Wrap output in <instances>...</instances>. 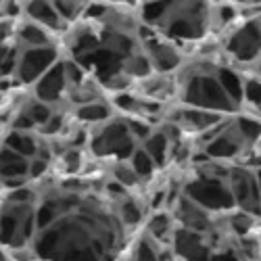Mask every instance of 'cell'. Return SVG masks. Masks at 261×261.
<instances>
[{
	"instance_id": "5b68a950",
	"label": "cell",
	"mask_w": 261,
	"mask_h": 261,
	"mask_svg": "<svg viewBox=\"0 0 261 261\" xmlns=\"http://www.w3.org/2000/svg\"><path fill=\"white\" fill-rule=\"evenodd\" d=\"M59 61H61V53L57 46L21 48L17 59V69H15V82L23 86H34Z\"/></svg>"
},
{
	"instance_id": "52a82bcc",
	"label": "cell",
	"mask_w": 261,
	"mask_h": 261,
	"mask_svg": "<svg viewBox=\"0 0 261 261\" xmlns=\"http://www.w3.org/2000/svg\"><path fill=\"white\" fill-rule=\"evenodd\" d=\"M32 92L36 100H42L55 109H59V105L65 102V96L69 92V84H67V77H65L63 59L32 86Z\"/></svg>"
},
{
	"instance_id": "603a6c76",
	"label": "cell",
	"mask_w": 261,
	"mask_h": 261,
	"mask_svg": "<svg viewBox=\"0 0 261 261\" xmlns=\"http://www.w3.org/2000/svg\"><path fill=\"white\" fill-rule=\"evenodd\" d=\"M63 129H65V113L57 109V111L53 113V117L48 119V123L38 132V136L46 138V140H53L55 136H59L63 132Z\"/></svg>"
},
{
	"instance_id": "ac0fdd59",
	"label": "cell",
	"mask_w": 261,
	"mask_h": 261,
	"mask_svg": "<svg viewBox=\"0 0 261 261\" xmlns=\"http://www.w3.org/2000/svg\"><path fill=\"white\" fill-rule=\"evenodd\" d=\"M53 5L57 9V13L61 15V19L69 28L77 25L80 21L84 19V15H86V9H88L86 3H75V0H57V3H53Z\"/></svg>"
},
{
	"instance_id": "8992f818",
	"label": "cell",
	"mask_w": 261,
	"mask_h": 261,
	"mask_svg": "<svg viewBox=\"0 0 261 261\" xmlns=\"http://www.w3.org/2000/svg\"><path fill=\"white\" fill-rule=\"evenodd\" d=\"M226 50L241 63H253L261 59V23L259 19L245 21L226 40Z\"/></svg>"
},
{
	"instance_id": "4316f807",
	"label": "cell",
	"mask_w": 261,
	"mask_h": 261,
	"mask_svg": "<svg viewBox=\"0 0 261 261\" xmlns=\"http://www.w3.org/2000/svg\"><path fill=\"white\" fill-rule=\"evenodd\" d=\"M259 23H261V19H259Z\"/></svg>"
},
{
	"instance_id": "9a60e30c",
	"label": "cell",
	"mask_w": 261,
	"mask_h": 261,
	"mask_svg": "<svg viewBox=\"0 0 261 261\" xmlns=\"http://www.w3.org/2000/svg\"><path fill=\"white\" fill-rule=\"evenodd\" d=\"M115 213L119 217V222L123 224L125 230H134L144 222V207L140 201H136L134 197H127L115 203Z\"/></svg>"
},
{
	"instance_id": "277c9868",
	"label": "cell",
	"mask_w": 261,
	"mask_h": 261,
	"mask_svg": "<svg viewBox=\"0 0 261 261\" xmlns=\"http://www.w3.org/2000/svg\"><path fill=\"white\" fill-rule=\"evenodd\" d=\"M228 186L238 211H245L249 215L261 213V192L257 184V171L249 169L247 165L230 167Z\"/></svg>"
},
{
	"instance_id": "4fadbf2b",
	"label": "cell",
	"mask_w": 261,
	"mask_h": 261,
	"mask_svg": "<svg viewBox=\"0 0 261 261\" xmlns=\"http://www.w3.org/2000/svg\"><path fill=\"white\" fill-rule=\"evenodd\" d=\"M3 144L15 153H19L25 159H34L38 155V144H40V136L38 134H30V132H15V129H9V132L3 136Z\"/></svg>"
},
{
	"instance_id": "5bb4252c",
	"label": "cell",
	"mask_w": 261,
	"mask_h": 261,
	"mask_svg": "<svg viewBox=\"0 0 261 261\" xmlns=\"http://www.w3.org/2000/svg\"><path fill=\"white\" fill-rule=\"evenodd\" d=\"M140 146L150 155V159L155 161L157 167H165L167 165L169 155H171V140L167 138V134L163 132L161 127H157L153 132V136H150L148 140H144Z\"/></svg>"
},
{
	"instance_id": "e0dca14e",
	"label": "cell",
	"mask_w": 261,
	"mask_h": 261,
	"mask_svg": "<svg viewBox=\"0 0 261 261\" xmlns=\"http://www.w3.org/2000/svg\"><path fill=\"white\" fill-rule=\"evenodd\" d=\"M21 111H23V113L34 121L36 129L40 132V129L48 123V119L53 117V113L57 111V109L50 107V105H46V102H42V100H36V98L32 96L30 100H25L23 105H21Z\"/></svg>"
},
{
	"instance_id": "d6986e66",
	"label": "cell",
	"mask_w": 261,
	"mask_h": 261,
	"mask_svg": "<svg viewBox=\"0 0 261 261\" xmlns=\"http://www.w3.org/2000/svg\"><path fill=\"white\" fill-rule=\"evenodd\" d=\"M111 180L117 182L121 188L132 190L136 188L142 180L138 178V173L134 171V167L129 165V161H121V163H111Z\"/></svg>"
},
{
	"instance_id": "9c48e42d",
	"label": "cell",
	"mask_w": 261,
	"mask_h": 261,
	"mask_svg": "<svg viewBox=\"0 0 261 261\" xmlns=\"http://www.w3.org/2000/svg\"><path fill=\"white\" fill-rule=\"evenodd\" d=\"M0 182H30V159L0 146Z\"/></svg>"
},
{
	"instance_id": "7a4b0ae2",
	"label": "cell",
	"mask_w": 261,
	"mask_h": 261,
	"mask_svg": "<svg viewBox=\"0 0 261 261\" xmlns=\"http://www.w3.org/2000/svg\"><path fill=\"white\" fill-rule=\"evenodd\" d=\"M230 167H226L222 173L213 171V167L203 165L197 169V176L190 178L184 184V197H188L192 203H197L201 209L209 211H226L236 207L232 192L228 186Z\"/></svg>"
},
{
	"instance_id": "44dd1931",
	"label": "cell",
	"mask_w": 261,
	"mask_h": 261,
	"mask_svg": "<svg viewBox=\"0 0 261 261\" xmlns=\"http://www.w3.org/2000/svg\"><path fill=\"white\" fill-rule=\"evenodd\" d=\"M159 255H161V247L155 241H150L146 234H142V238L134 247L132 259L134 261H159Z\"/></svg>"
},
{
	"instance_id": "2e32d148",
	"label": "cell",
	"mask_w": 261,
	"mask_h": 261,
	"mask_svg": "<svg viewBox=\"0 0 261 261\" xmlns=\"http://www.w3.org/2000/svg\"><path fill=\"white\" fill-rule=\"evenodd\" d=\"M217 80H220L222 88L228 92V96L241 107L243 105V98H245V80L243 75L230 69V67H220L217 69Z\"/></svg>"
},
{
	"instance_id": "ba28073f",
	"label": "cell",
	"mask_w": 261,
	"mask_h": 261,
	"mask_svg": "<svg viewBox=\"0 0 261 261\" xmlns=\"http://www.w3.org/2000/svg\"><path fill=\"white\" fill-rule=\"evenodd\" d=\"M23 15H28L25 19L32 21V23L44 28L46 32H50L53 36L59 32H67L69 25L61 19V15L57 13L53 3H46V0H34V3H25L23 5ZM61 36V34H59Z\"/></svg>"
},
{
	"instance_id": "cb8c5ba5",
	"label": "cell",
	"mask_w": 261,
	"mask_h": 261,
	"mask_svg": "<svg viewBox=\"0 0 261 261\" xmlns=\"http://www.w3.org/2000/svg\"><path fill=\"white\" fill-rule=\"evenodd\" d=\"M48 169H50V163L42 161V159H38V157L30 159V182L42 180V178H44L46 173H48Z\"/></svg>"
},
{
	"instance_id": "8fae6325",
	"label": "cell",
	"mask_w": 261,
	"mask_h": 261,
	"mask_svg": "<svg viewBox=\"0 0 261 261\" xmlns=\"http://www.w3.org/2000/svg\"><path fill=\"white\" fill-rule=\"evenodd\" d=\"M15 40L19 48H46V46H57L55 36L50 32H46L44 28H40L32 21L23 19L17 28Z\"/></svg>"
},
{
	"instance_id": "d4e9b609",
	"label": "cell",
	"mask_w": 261,
	"mask_h": 261,
	"mask_svg": "<svg viewBox=\"0 0 261 261\" xmlns=\"http://www.w3.org/2000/svg\"><path fill=\"white\" fill-rule=\"evenodd\" d=\"M0 261H13V259H11V253H9V249L0 247Z\"/></svg>"
},
{
	"instance_id": "3957f363",
	"label": "cell",
	"mask_w": 261,
	"mask_h": 261,
	"mask_svg": "<svg viewBox=\"0 0 261 261\" xmlns=\"http://www.w3.org/2000/svg\"><path fill=\"white\" fill-rule=\"evenodd\" d=\"M182 86V102L194 109H203V111H211L217 115L226 113H238V107L228 92L222 88L217 73H197L192 71V75L180 84Z\"/></svg>"
},
{
	"instance_id": "7c38bea8",
	"label": "cell",
	"mask_w": 261,
	"mask_h": 261,
	"mask_svg": "<svg viewBox=\"0 0 261 261\" xmlns=\"http://www.w3.org/2000/svg\"><path fill=\"white\" fill-rule=\"evenodd\" d=\"M113 115H115V111L109 100H96V102L82 105V107L73 109V119L82 125H88V127H98V125L107 123Z\"/></svg>"
},
{
	"instance_id": "30bf717a",
	"label": "cell",
	"mask_w": 261,
	"mask_h": 261,
	"mask_svg": "<svg viewBox=\"0 0 261 261\" xmlns=\"http://www.w3.org/2000/svg\"><path fill=\"white\" fill-rule=\"evenodd\" d=\"M176 220L169 209H161V211H153V215L148 217L144 222V234L155 241L159 247H163L165 243L171 245V238H173V232H176Z\"/></svg>"
},
{
	"instance_id": "6da1fadb",
	"label": "cell",
	"mask_w": 261,
	"mask_h": 261,
	"mask_svg": "<svg viewBox=\"0 0 261 261\" xmlns=\"http://www.w3.org/2000/svg\"><path fill=\"white\" fill-rule=\"evenodd\" d=\"M138 146V140L129 132V125L121 115H113L107 123L94 127L88 140V148L92 150V155L96 159H107L111 163L129 161Z\"/></svg>"
},
{
	"instance_id": "ffe728a7",
	"label": "cell",
	"mask_w": 261,
	"mask_h": 261,
	"mask_svg": "<svg viewBox=\"0 0 261 261\" xmlns=\"http://www.w3.org/2000/svg\"><path fill=\"white\" fill-rule=\"evenodd\" d=\"M129 165L134 167V171L138 173V178H140V180L153 178V176H155V171L159 169V167L155 165V161L150 159V155L146 153L142 146H138V150L132 155V159H129Z\"/></svg>"
},
{
	"instance_id": "7402d4cb",
	"label": "cell",
	"mask_w": 261,
	"mask_h": 261,
	"mask_svg": "<svg viewBox=\"0 0 261 261\" xmlns=\"http://www.w3.org/2000/svg\"><path fill=\"white\" fill-rule=\"evenodd\" d=\"M125 121H127V125H129V132H132L134 138L138 140V144H142L144 140H148L150 136H153L155 129H157L150 121L140 119V117H125Z\"/></svg>"
},
{
	"instance_id": "484cf974",
	"label": "cell",
	"mask_w": 261,
	"mask_h": 261,
	"mask_svg": "<svg viewBox=\"0 0 261 261\" xmlns=\"http://www.w3.org/2000/svg\"><path fill=\"white\" fill-rule=\"evenodd\" d=\"M0 146H3V134H0Z\"/></svg>"
}]
</instances>
